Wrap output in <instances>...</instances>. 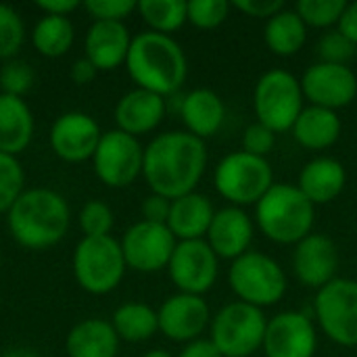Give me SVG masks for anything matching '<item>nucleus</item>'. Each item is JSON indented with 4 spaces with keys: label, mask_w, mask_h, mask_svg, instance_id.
Segmentation results:
<instances>
[{
    "label": "nucleus",
    "mask_w": 357,
    "mask_h": 357,
    "mask_svg": "<svg viewBox=\"0 0 357 357\" xmlns=\"http://www.w3.org/2000/svg\"><path fill=\"white\" fill-rule=\"evenodd\" d=\"M165 113H167V100L163 96L142 88H134L117 100L113 117L117 130L140 138L157 130Z\"/></svg>",
    "instance_id": "obj_21"
},
{
    "label": "nucleus",
    "mask_w": 357,
    "mask_h": 357,
    "mask_svg": "<svg viewBox=\"0 0 357 357\" xmlns=\"http://www.w3.org/2000/svg\"><path fill=\"white\" fill-rule=\"evenodd\" d=\"M320 331L341 347H357V280L335 278L314 299Z\"/></svg>",
    "instance_id": "obj_10"
},
{
    "label": "nucleus",
    "mask_w": 357,
    "mask_h": 357,
    "mask_svg": "<svg viewBox=\"0 0 357 357\" xmlns=\"http://www.w3.org/2000/svg\"><path fill=\"white\" fill-rule=\"evenodd\" d=\"M345 6H347L345 0H299L295 10L299 13V17L307 27L324 29V27L339 25Z\"/></svg>",
    "instance_id": "obj_34"
},
{
    "label": "nucleus",
    "mask_w": 357,
    "mask_h": 357,
    "mask_svg": "<svg viewBox=\"0 0 357 357\" xmlns=\"http://www.w3.org/2000/svg\"><path fill=\"white\" fill-rule=\"evenodd\" d=\"M347 184L345 165L335 157H316L299 172L297 188L314 203L326 205L341 197Z\"/></svg>",
    "instance_id": "obj_23"
},
{
    "label": "nucleus",
    "mask_w": 357,
    "mask_h": 357,
    "mask_svg": "<svg viewBox=\"0 0 357 357\" xmlns=\"http://www.w3.org/2000/svg\"><path fill=\"white\" fill-rule=\"evenodd\" d=\"M274 146H276V132L259 121L247 126V130L243 132V151L249 155L266 159L274 151Z\"/></svg>",
    "instance_id": "obj_40"
},
{
    "label": "nucleus",
    "mask_w": 357,
    "mask_h": 357,
    "mask_svg": "<svg viewBox=\"0 0 357 357\" xmlns=\"http://www.w3.org/2000/svg\"><path fill=\"white\" fill-rule=\"evenodd\" d=\"M303 90L301 82L287 69H270L266 71L253 90V109L257 121L268 126L270 130L287 132L293 130L297 117L303 107Z\"/></svg>",
    "instance_id": "obj_8"
},
{
    "label": "nucleus",
    "mask_w": 357,
    "mask_h": 357,
    "mask_svg": "<svg viewBox=\"0 0 357 357\" xmlns=\"http://www.w3.org/2000/svg\"><path fill=\"white\" fill-rule=\"evenodd\" d=\"M180 117L186 126V132L207 140L220 132L226 119V107L218 92L209 88H195L180 98Z\"/></svg>",
    "instance_id": "obj_22"
},
{
    "label": "nucleus",
    "mask_w": 357,
    "mask_h": 357,
    "mask_svg": "<svg viewBox=\"0 0 357 357\" xmlns=\"http://www.w3.org/2000/svg\"><path fill=\"white\" fill-rule=\"evenodd\" d=\"M266 326L264 310L232 301L211 318L209 339L224 357H251L264 345Z\"/></svg>",
    "instance_id": "obj_9"
},
{
    "label": "nucleus",
    "mask_w": 357,
    "mask_h": 357,
    "mask_svg": "<svg viewBox=\"0 0 357 357\" xmlns=\"http://www.w3.org/2000/svg\"><path fill=\"white\" fill-rule=\"evenodd\" d=\"M132 33L119 21H92L84 38V56L98 71H113L126 65Z\"/></svg>",
    "instance_id": "obj_20"
},
{
    "label": "nucleus",
    "mask_w": 357,
    "mask_h": 357,
    "mask_svg": "<svg viewBox=\"0 0 357 357\" xmlns=\"http://www.w3.org/2000/svg\"><path fill=\"white\" fill-rule=\"evenodd\" d=\"M119 245L128 268L142 274H155L167 270L178 241L165 224L140 220L123 232Z\"/></svg>",
    "instance_id": "obj_12"
},
{
    "label": "nucleus",
    "mask_w": 357,
    "mask_h": 357,
    "mask_svg": "<svg viewBox=\"0 0 357 357\" xmlns=\"http://www.w3.org/2000/svg\"><path fill=\"white\" fill-rule=\"evenodd\" d=\"M100 138L102 130L98 121L84 111H67L59 115L48 134L52 153L65 163L92 161Z\"/></svg>",
    "instance_id": "obj_15"
},
{
    "label": "nucleus",
    "mask_w": 357,
    "mask_h": 357,
    "mask_svg": "<svg viewBox=\"0 0 357 357\" xmlns=\"http://www.w3.org/2000/svg\"><path fill=\"white\" fill-rule=\"evenodd\" d=\"M266 46L278 56L297 54L307 42V25L295 8H282L266 21L264 27Z\"/></svg>",
    "instance_id": "obj_28"
},
{
    "label": "nucleus",
    "mask_w": 357,
    "mask_h": 357,
    "mask_svg": "<svg viewBox=\"0 0 357 357\" xmlns=\"http://www.w3.org/2000/svg\"><path fill=\"white\" fill-rule=\"evenodd\" d=\"M215 209L211 201L201 192H190L172 201L167 228L176 236L178 243L182 241H201L207 236Z\"/></svg>",
    "instance_id": "obj_24"
},
{
    "label": "nucleus",
    "mask_w": 357,
    "mask_h": 357,
    "mask_svg": "<svg viewBox=\"0 0 357 357\" xmlns=\"http://www.w3.org/2000/svg\"><path fill=\"white\" fill-rule=\"evenodd\" d=\"M207 167L205 140L186 130L163 132L144 146L142 178L151 192L169 201L195 192Z\"/></svg>",
    "instance_id": "obj_1"
},
{
    "label": "nucleus",
    "mask_w": 357,
    "mask_h": 357,
    "mask_svg": "<svg viewBox=\"0 0 357 357\" xmlns=\"http://www.w3.org/2000/svg\"><path fill=\"white\" fill-rule=\"evenodd\" d=\"M266 357H314L318 331L303 312H280L268 320L261 345Z\"/></svg>",
    "instance_id": "obj_16"
},
{
    "label": "nucleus",
    "mask_w": 357,
    "mask_h": 357,
    "mask_svg": "<svg viewBox=\"0 0 357 357\" xmlns=\"http://www.w3.org/2000/svg\"><path fill=\"white\" fill-rule=\"evenodd\" d=\"M0 259H2V255H0Z\"/></svg>",
    "instance_id": "obj_49"
},
{
    "label": "nucleus",
    "mask_w": 357,
    "mask_h": 357,
    "mask_svg": "<svg viewBox=\"0 0 357 357\" xmlns=\"http://www.w3.org/2000/svg\"><path fill=\"white\" fill-rule=\"evenodd\" d=\"M316 205L297 188V184L274 182L255 205V224L259 232L276 245H297L312 234Z\"/></svg>",
    "instance_id": "obj_4"
},
{
    "label": "nucleus",
    "mask_w": 357,
    "mask_h": 357,
    "mask_svg": "<svg viewBox=\"0 0 357 357\" xmlns=\"http://www.w3.org/2000/svg\"><path fill=\"white\" fill-rule=\"evenodd\" d=\"M169 280L178 293L203 297L213 289L220 274V259L205 238L182 241L176 245L174 255L167 266Z\"/></svg>",
    "instance_id": "obj_13"
},
{
    "label": "nucleus",
    "mask_w": 357,
    "mask_h": 357,
    "mask_svg": "<svg viewBox=\"0 0 357 357\" xmlns=\"http://www.w3.org/2000/svg\"><path fill=\"white\" fill-rule=\"evenodd\" d=\"M2 357H40V354L29 347H13V349L4 351Z\"/></svg>",
    "instance_id": "obj_47"
},
{
    "label": "nucleus",
    "mask_w": 357,
    "mask_h": 357,
    "mask_svg": "<svg viewBox=\"0 0 357 357\" xmlns=\"http://www.w3.org/2000/svg\"><path fill=\"white\" fill-rule=\"evenodd\" d=\"M149 31L172 36L188 21V2L184 0H140L136 6Z\"/></svg>",
    "instance_id": "obj_31"
},
{
    "label": "nucleus",
    "mask_w": 357,
    "mask_h": 357,
    "mask_svg": "<svg viewBox=\"0 0 357 357\" xmlns=\"http://www.w3.org/2000/svg\"><path fill=\"white\" fill-rule=\"evenodd\" d=\"M71 224L67 199L52 188H25L6 213V228L13 241L29 251H44L59 245Z\"/></svg>",
    "instance_id": "obj_2"
},
{
    "label": "nucleus",
    "mask_w": 357,
    "mask_h": 357,
    "mask_svg": "<svg viewBox=\"0 0 357 357\" xmlns=\"http://www.w3.org/2000/svg\"><path fill=\"white\" fill-rule=\"evenodd\" d=\"M69 75H71V82H73V84H77V86H88V84H92V82L96 79L98 69H96L86 56H82V59H75V61H73Z\"/></svg>",
    "instance_id": "obj_43"
},
{
    "label": "nucleus",
    "mask_w": 357,
    "mask_h": 357,
    "mask_svg": "<svg viewBox=\"0 0 357 357\" xmlns=\"http://www.w3.org/2000/svg\"><path fill=\"white\" fill-rule=\"evenodd\" d=\"M228 284L238 301L259 310L276 305L289 287L282 266L259 251H247L230 264Z\"/></svg>",
    "instance_id": "obj_6"
},
{
    "label": "nucleus",
    "mask_w": 357,
    "mask_h": 357,
    "mask_svg": "<svg viewBox=\"0 0 357 357\" xmlns=\"http://www.w3.org/2000/svg\"><path fill=\"white\" fill-rule=\"evenodd\" d=\"M337 29L357 46V2H347Z\"/></svg>",
    "instance_id": "obj_46"
},
{
    "label": "nucleus",
    "mask_w": 357,
    "mask_h": 357,
    "mask_svg": "<svg viewBox=\"0 0 357 357\" xmlns=\"http://www.w3.org/2000/svg\"><path fill=\"white\" fill-rule=\"evenodd\" d=\"M232 4L228 0H190L188 2V23L197 29H215L228 15Z\"/></svg>",
    "instance_id": "obj_37"
},
{
    "label": "nucleus",
    "mask_w": 357,
    "mask_h": 357,
    "mask_svg": "<svg viewBox=\"0 0 357 357\" xmlns=\"http://www.w3.org/2000/svg\"><path fill=\"white\" fill-rule=\"evenodd\" d=\"M341 130H343V123L337 111L307 105L297 117L291 132L303 149L324 151V149H331L339 140Z\"/></svg>",
    "instance_id": "obj_27"
},
{
    "label": "nucleus",
    "mask_w": 357,
    "mask_h": 357,
    "mask_svg": "<svg viewBox=\"0 0 357 357\" xmlns=\"http://www.w3.org/2000/svg\"><path fill=\"white\" fill-rule=\"evenodd\" d=\"M36 6L42 10V15L69 17L73 10H77L82 6V2H77V0H40Z\"/></svg>",
    "instance_id": "obj_45"
},
{
    "label": "nucleus",
    "mask_w": 357,
    "mask_h": 357,
    "mask_svg": "<svg viewBox=\"0 0 357 357\" xmlns=\"http://www.w3.org/2000/svg\"><path fill=\"white\" fill-rule=\"evenodd\" d=\"M75 42V27L69 17L42 15L31 29L33 48L48 59L65 56Z\"/></svg>",
    "instance_id": "obj_30"
},
{
    "label": "nucleus",
    "mask_w": 357,
    "mask_h": 357,
    "mask_svg": "<svg viewBox=\"0 0 357 357\" xmlns=\"http://www.w3.org/2000/svg\"><path fill=\"white\" fill-rule=\"evenodd\" d=\"M144 146L136 136L121 130L102 132L94 151L92 167L96 178L109 188H126L142 176Z\"/></svg>",
    "instance_id": "obj_11"
},
{
    "label": "nucleus",
    "mask_w": 357,
    "mask_h": 357,
    "mask_svg": "<svg viewBox=\"0 0 357 357\" xmlns=\"http://www.w3.org/2000/svg\"><path fill=\"white\" fill-rule=\"evenodd\" d=\"M77 224L84 232V236L98 238V236H111V230L115 226L113 209L98 199H90L77 215Z\"/></svg>",
    "instance_id": "obj_35"
},
{
    "label": "nucleus",
    "mask_w": 357,
    "mask_h": 357,
    "mask_svg": "<svg viewBox=\"0 0 357 357\" xmlns=\"http://www.w3.org/2000/svg\"><path fill=\"white\" fill-rule=\"evenodd\" d=\"M119 343L111 320L86 318L67 333L65 354L67 357H117Z\"/></svg>",
    "instance_id": "obj_25"
},
{
    "label": "nucleus",
    "mask_w": 357,
    "mask_h": 357,
    "mask_svg": "<svg viewBox=\"0 0 357 357\" xmlns=\"http://www.w3.org/2000/svg\"><path fill=\"white\" fill-rule=\"evenodd\" d=\"M169 209H172V201L151 192L149 197H144L142 205H140V213L144 222H153V224H167L169 218Z\"/></svg>",
    "instance_id": "obj_42"
},
{
    "label": "nucleus",
    "mask_w": 357,
    "mask_h": 357,
    "mask_svg": "<svg viewBox=\"0 0 357 357\" xmlns=\"http://www.w3.org/2000/svg\"><path fill=\"white\" fill-rule=\"evenodd\" d=\"M159 333L174 343H190L201 339V335L211 326V312L203 297L176 293L167 297L157 310Z\"/></svg>",
    "instance_id": "obj_17"
},
{
    "label": "nucleus",
    "mask_w": 357,
    "mask_h": 357,
    "mask_svg": "<svg viewBox=\"0 0 357 357\" xmlns=\"http://www.w3.org/2000/svg\"><path fill=\"white\" fill-rule=\"evenodd\" d=\"M230 4L247 17H257L266 21L287 6L282 0H234Z\"/></svg>",
    "instance_id": "obj_41"
},
{
    "label": "nucleus",
    "mask_w": 357,
    "mask_h": 357,
    "mask_svg": "<svg viewBox=\"0 0 357 357\" xmlns=\"http://www.w3.org/2000/svg\"><path fill=\"white\" fill-rule=\"evenodd\" d=\"M71 268L79 289L90 295L113 293L128 270L121 245L113 236H82L73 249Z\"/></svg>",
    "instance_id": "obj_5"
},
{
    "label": "nucleus",
    "mask_w": 357,
    "mask_h": 357,
    "mask_svg": "<svg viewBox=\"0 0 357 357\" xmlns=\"http://www.w3.org/2000/svg\"><path fill=\"white\" fill-rule=\"evenodd\" d=\"M142 357H174L169 351H165V349H151V351H146Z\"/></svg>",
    "instance_id": "obj_48"
},
{
    "label": "nucleus",
    "mask_w": 357,
    "mask_h": 357,
    "mask_svg": "<svg viewBox=\"0 0 357 357\" xmlns=\"http://www.w3.org/2000/svg\"><path fill=\"white\" fill-rule=\"evenodd\" d=\"M213 184L220 197H224L232 207L243 209L247 205H257L272 188L274 172L268 159L234 151L220 159L213 172Z\"/></svg>",
    "instance_id": "obj_7"
},
{
    "label": "nucleus",
    "mask_w": 357,
    "mask_h": 357,
    "mask_svg": "<svg viewBox=\"0 0 357 357\" xmlns=\"http://www.w3.org/2000/svg\"><path fill=\"white\" fill-rule=\"evenodd\" d=\"M356 44L347 40L339 29H333L324 33L316 46V52L322 63H335V65H347V61L356 54Z\"/></svg>",
    "instance_id": "obj_38"
},
{
    "label": "nucleus",
    "mask_w": 357,
    "mask_h": 357,
    "mask_svg": "<svg viewBox=\"0 0 357 357\" xmlns=\"http://www.w3.org/2000/svg\"><path fill=\"white\" fill-rule=\"evenodd\" d=\"M341 257L337 243L326 234H310L295 245L293 251V272L295 278L307 287L320 291L337 278Z\"/></svg>",
    "instance_id": "obj_18"
},
{
    "label": "nucleus",
    "mask_w": 357,
    "mask_h": 357,
    "mask_svg": "<svg viewBox=\"0 0 357 357\" xmlns=\"http://www.w3.org/2000/svg\"><path fill=\"white\" fill-rule=\"evenodd\" d=\"M36 121L25 98L0 92V153L19 157L33 140Z\"/></svg>",
    "instance_id": "obj_26"
},
{
    "label": "nucleus",
    "mask_w": 357,
    "mask_h": 357,
    "mask_svg": "<svg viewBox=\"0 0 357 357\" xmlns=\"http://www.w3.org/2000/svg\"><path fill=\"white\" fill-rule=\"evenodd\" d=\"M111 324L119 341H126V343H144L159 333L157 310L140 301H130V303L119 305L113 312Z\"/></svg>",
    "instance_id": "obj_29"
},
{
    "label": "nucleus",
    "mask_w": 357,
    "mask_h": 357,
    "mask_svg": "<svg viewBox=\"0 0 357 357\" xmlns=\"http://www.w3.org/2000/svg\"><path fill=\"white\" fill-rule=\"evenodd\" d=\"M178 357H224L220 354V349L213 345L211 339H197L190 341L182 347V351L178 354Z\"/></svg>",
    "instance_id": "obj_44"
},
{
    "label": "nucleus",
    "mask_w": 357,
    "mask_h": 357,
    "mask_svg": "<svg viewBox=\"0 0 357 357\" xmlns=\"http://www.w3.org/2000/svg\"><path fill=\"white\" fill-rule=\"evenodd\" d=\"M33 82H36L33 69L21 59L4 61V65L0 67V92L2 94L25 98V94L33 88Z\"/></svg>",
    "instance_id": "obj_36"
},
{
    "label": "nucleus",
    "mask_w": 357,
    "mask_h": 357,
    "mask_svg": "<svg viewBox=\"0 0 357 357\" xmlns=\"http://www.w3.org/2000/svg\"><path fill=\"white\" fill-rule=\"evenodd\" d=\"M299 82L305 100L314 107L339 111L349 107L357 96V75L347 65L318 61L305 69Z\"/></svg>",
    "instance_id": "obj_14"
},
{
    "label": "nucleus",
    "mask_w": 357,
    "mask_h": 357,
    "mask_svg": "<svg viewBox=\"0 0 357 357\" xmlns=\"http://www.w3.org/2000/svg\"><path fill=\"white\" fill-rule=\"evenodd\" d=\"M123 67L136 88L155 92L163 98L176 94L188 75L184 48L172 36L149 29L132 38Z\"/></svg>",
    "instance_id": "obj_3"
},
{
    "label": "nucleus",
    "mask_w": 357,
    "mask_h": 357,
    "mask_svg": "<svg viewBox=\"0 0 357 357\" xmlns=\"http://www.w3.org/2000/svg\"><path fill=\"white\" fill-rule=\"evenodd\" d=\"M25 190V172L17 157L0 153V213H8Z\"/></svg>",
    "instance_id": "obj_33"
},
{
    "label": "nucleus",
    "mask_w": 357,
    "mask_h": 357,
    "mask_svg": "<svg viewBox=\"0 0 357 357\" xmlns=\"http://www.w3.org/2000/svg\"><path fill=\"white\" fill-rule=\"evenodd\" d=\"M25 42V23L19 10L0 2V61L17 59Z\"/></svg>",
    "instance_id": "obj_32"
},
{
    "label": "nucleus",
    "mask_w": 357,
    "mask_h": 357,
    "mask_svg": "<svg viewBox=\"0 0 357 357\" xmlns=\"http://www.w3.org/2000/svg\"><path fill=\"white\" fill-rule=\"evenodd\" d=\"M138 2L134 0H86L84 8L92 17V21H119L123 23L134 10Z\"/></svg>",
    "instance_id": "obj_39"
},
{
    "label": "nucleus",
    "mask_w": 357,
    "mask_h": 357,
    "mask_svg": "<svg viewBox=\"0 0 357 357\" xmlns=\"http://www.w3.org/2000/svg\"><path fill=\"white\" fill-rule=\"evenodd\" d=\"M255 236V222L241 207H224L218 209L211 226L207 230V245L213 249L218 259L234 261L247 251H251V243Z\"/></svg>",
    "instance_id": "obj_19"
}]
</instances>
